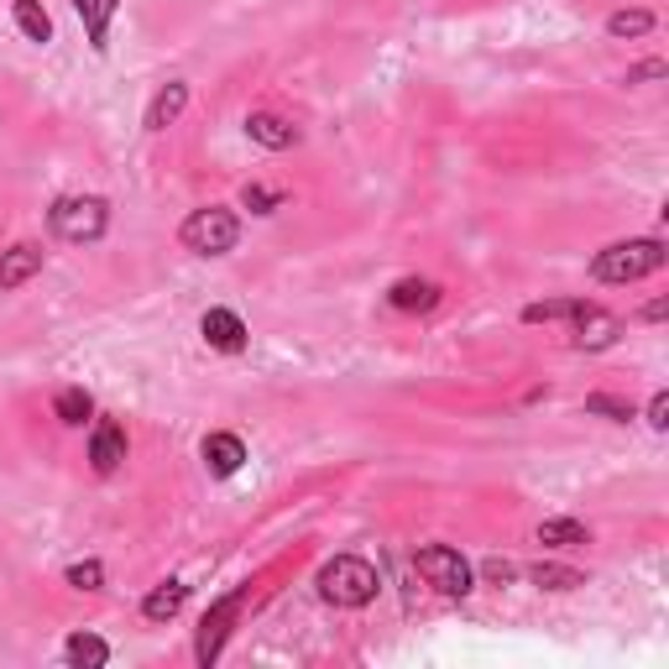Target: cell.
I'll list each match as a JSON object with an SVG mask.
<instances>
[{
  "mask_svg": "<svg viewBox=\"0 0 669 669\" xmlns=\"http://www.w3.org/2000/svg\"><path fill=\"white\" fill-rule=\"evenodd\" d=\"M649 424H653V430H665V424H669V397H665V393H653V403H649Z\"/></svg>",
  "mask_w": 669,
  "mask_h": 669,
  "instance_id": "cell-28",
  "label": "cell"
},
{
  "mask_svg": "<svg viewBox=\"0 0 669 669\" xmlns=\"http://www.w3.org/2000/svg\"><path fill=\"white\" fill-rule=\"evenodd\" d=\"M240 225L230 209H194L189 220H184V230H178V240L189 246L194 257H225L230 246H236Z\"/></svg>",
  "mask_w": 669,
  "mask_h": 669,
  "instance_id": "cell-4",
  "label": "cell"
},
{
  "mask_svg": "<svg viewBox=\"0 0 669 669\" xmlns=\"http://www.w3.org/2000/svg\"><path fill=\"white\" fill-rule=\"evenodd\" d=\"M387 298H393V309H403V314H424L440 304V288H434L430 277H403Z\"/></svg>",
  "mask_w": 669,
  "mask_h": 669,
  "instance_id": "cell-13",
  "label": "cell"
},
{
  "mask_svg": "<svg viewBox=\"0 0 669 669\" xmlns=\"http://www.w3.org/2000/svg\"><path fill=\"white\" fill-rule=\"evenodd\" d=\"M184 601H189V586H184V581H163L153 597L141 601V618H147V622H168V618L184 612Z\"/></svg>",
  "mask_w": 669,
  "mask_h": 669,
  "instance_id": "cell-14",
  "label": "cell"
},
{
  "mask_svg": "<svg viewBox=\"0 0 669 669\" xmlns=\"http://www.w3.org/2000/svg\"><path fill=\"white\" fill-rule=\"evenodd\" d=\"M319 597L329 607H366V601L377 597V565L361 560V554H335L319 570Z\"/></svg>",
  "mask_w": 669,
  "mask_h": 669,
  "instance_id": "cell-2",
  "label": "cell"
},
{
  "mask_svg": "<svg viewBox=\"0 0 669 669\" xmlns=\"http://www.w3.org/2000/svg\"><path fill=\"white\" fill-rule=\"evenodd\" d=\"M413 565H419V575H424L434 591H445V597H465V591H471V565H465L461 550H450V544L419 550L413 554Z\"/></svg>",
  "mask_w": 669,
  "mask_h": 669,
  "instance_id": "cell-5",
  "label": "cell"
},
{
  "mask_svg": "<svg viewBox=\"0 0 669 669\" xmlns=\"http://www.w3.org/2000/svg\"><path fill=\"white\" fill-rule=\"evenodd\" d=\"M529 581L533 586H544V591H575L581 581V570H570V565H533L529 570Z\"/></svg>",
  "mask_w": 669,
  "mask_h": 669,
  "instance_id": "cell-21",
  "label": "cell"
},
{
  "mask_svg": "<svg viewBox=\"0 0 669 669\" xmlns=\"http://www.w3.org/2000/svg\"><path fill=\"white\" fill-rule=\"evenodd\" d=\"M618 319L607 309H597V304H581V314H575V345L581 351H601V345H612L618 341Z\"/></svg>",
  "mask_w": 669,
  "mask_h": 669,
  "instance_id": "cell-7",
  "label": "cell"
},
{
  "mask_svg": "<svg viewBox=\"0 0 669 669\" xmlns=\"http://www.w3.org/2000/svg\"><path fill=\"white\" fill-rule=\"evenodd\" d=\"M481 575H486V581H492V586H508V581H513V575H518V570L508 565V560H486V565H481Z\"/></svg>",
  "mask_w": 669,
  "mask_h": 669,
  "instance_id": "cell-26",
  "label": "cell"
},
{
  "mask_svg": "<svg viewBox=\"0 0 669 669\" xmlns=\"http://www.w3.org/2000/svg\"><path fill=\"white\" fill-rule=\"evenodd\" d=\"M52 413H58L63 424H73V430H79V424H85L89 413H95V397H89L85 387H63V393L52 397Z\"/></svg>",
  "mask_w": 669,
  "mask_h": 669,
  "instance_id": "cell-19",
  "label": "cell"
},
{
  "mask_svg": "<svg viewBox=\"0 0 669 669\" xmlns=\"http://www.w3.org/2000/svg\"><path fill=\"white\" fill-rule=\"evenodd\" d=\"M63 659H69L73 669H100L105 659H110V649H105V638H89V633H73L69 643H63Z\"/></svg>",
  "mask_w": 669,
  "mask_h": 669,
  "instance_id": "cell-18",
  "label": "cell"
},
{
  "mask_svg": "<svg viewBox=\"0 0 669 669\" xmlns=\"http://www.w3.org/2000/svg\"><path fill=\"white\" fill-rule=\"evenodd\" d=\"M199 329H205V341L215 345V351H225V356L246 351V325H240L230 309H209L205 319H199Z\"/></svg>",
  "mask_w": 669,
  "mask_h": 669,
  "instance_id": "cell-8",
  "label": "cell"
},
{
  "mask_svg": "<svg viewBox=\"0 0 669 669\" xmlns=\"http://www.w3.org/2000/svg\"><path fill=\"white\" fill-rule=\"evenodd\" d=\"M665 63L659 58H649V63H638V69H628V85H643V79H665Z\"/></svg>",
  "mask_w": 669,
  "mask_h": 669,
  "instance_id": "cell-27",
  "label": "cell"
},
{
  "mask_svg": "<svg viewBox=\"0 0 669 669\" xmlns=\"http://www.w3.org/2000/svg\"><path fill=\"white\" fill-rule=\"evenodd\" d=\"M37 267H42V252H37V246H11V252L0 257V288H21Z\"/></svg>",
  "mask_w": 669,
  "mask_h": 669,
  "instance_id": "cell-15",
  "label": "cell"
},
{
  "mask_svg": "<svg viewBox=\"0 0 669 669\" xmlns=\"http://www.w3.org/2000/svg\"><path fill=\"white\" fill-rule=\"evenodd\" d=\"M643 319H649V325H659V319H665V298H653L649 309H643Z\"/></svg>",
  "mask_w": 669,
  "mask_h": 669,
  "instance_id": "cell-29",
  "label": "cell"
},
{
  "mask_svg": "<svg viewBox=\"0 0 669 669\" xmlns=\"http://www.w3.org/2000/svg\"><path fill=\"white\" fill-rule=\"evenodd\" d=\"M184 105H189V85H168L147 110V131H168L173 120L184 116Z\"/></svg>",
  "mask_w": 669,
  "mask_h": 669,
  "instance_id": "cell-16",
  "label": "cell"
},
{
  "mask_svg": "<svg viewBox=\"0 0 669 669\" xmlns=\"http://www.w3.org/2000/svg\"><path fill=\"white\" fill-rule=\"evenodd\" d=\"M539 544L581 550V544H591V533H586V523H575V518H550V523H539Z\"/></svg>",
  "mask_w": 669,
  "mask_h": 669,
  "instance_id": "cell-17",
  "label": "cell"
},
{
  "mask_svg": "<svg viewBox=\"0 0 669 669\" xmlns=\"http://www.w3.org/2000/svg\"><path fill=\"white\" fill-rule=\"evenodd\" d=\"M649 27H653L649 11H612V17H607V32L612 37H643Z\"/></svg>",
  "mask_w": 669,
  "mask_h": 669,
  "instance_id": "cell-22",
  "label": "cell"
},
{
  "mask_svg": "<svg viewBox=\"0 0 669 669\" xmlns=\"http://www.w3.org/2000/svg\"><path fill=\"white\" fill-rule=\"evenodd\" d=\"M246 131H252V141L273 147V153H288L293 141H298V126H288V120L273 116V110H257V116H246Z\"/></svg>",
  "mask_w": 669,
  "mask_h": 669,
  "instance_id": "cell-11",
  "label": "cell"
},
{
  "mask_svg": "<svg viewBox=\"0 0 669 669\" xmlns=\"http://www.w3.org/2000/svg\"><path fill=\"white\" fill-rule=\"evenodd\" d=\"M69 586H79V591H100V586H105V570H100V560H85V565H69Z\"/></svg>",
  "mask_w": 669,
  "mask_h": 669,
  "instance_id": "cell-25",
  "label": "cell"
},
{
  "mask_svg": "<svg viewBox=\"0 0 669 669\" xmlns=\"http://www.w3.org/2000/svg\"><path fill=\"white\" fill-rule=\"evenodd\" d=\"M240 205L257 209V215H273V209L283 205V194H277V189H262V184H246V189H240Z\"/></svg>",
  "mask_w": 669,
  "mask_h": 669,
  "instance_id": "cell-24",
  "label": "cell"
},
{
  "mask_svg": "<svg viewBox=\"0 0 669 669\" xmlns=\"http://www.w3.org/2000/svg\"><path fill=\"white\" fill-rule=\"evenodd\" d=\"M89 461H95V471L100 476H110V471H120V461H126V434H120V424H95V440H89Z\"/></svg>",
  "mask_w": 669,
  "mask_h": 669,
  "instance_id": "cell-9",
  "label": "cell"
},
{
  "mask_svg": "<svg viewBox=\"0 0 669 669\" xmlns=\"http://www.w3.org/2000/svg\"><path fill=\"white\" fill-rule=\"evenodd\" d=\"M17 27H21L27 42H52V21L37 0H17Z\"/></svg>",
  "mask_w": 669,
  "mask_h": 669,
  "instance_id": "cell-20",
  "label": "cell"
},
{
  "mask_svg": "<svg viewBox=\"0 0 669 669\" xmlns=\"http://www.w3.org/2000/svg\"><path fill=\"white\" fill-rule=\"evenodd\" d=\"M586 413H601V419H612V424H628L633 419V403H622L612 393H591L586 397Z\"/></svg>",
  "mask_w": 669,
  "mask_h": 669,
  "instance_id": "cell-23",
  "label": "cell"
},
{
  "mask_svg": "<svg viewBox=\"0 0 669 669\" xmlns=\"http://www.w3.org/2000/svg\"><path fill=\"white\" fill-rule=\"evenodd\" d=\"M48 225L52 236L73 240V246H85V240H100L105 225H110V209H105V199H95V194H69V199H58V205L48 209Z\"/></svg>",
  "mask_w": 669,
  "mask_h": 669,
  "instance_id": "cell-3",
  "label": "cell"
},
{
  "mask_svg": "<svg viewBox=\"0 0 669 669\" xmlns=\"http://www.w3.org/2000/svg\"><path fill=\"white\" fill-rule=\"evenodd\" d=\"M199 455H205V465L215 471V476H236L240 461H246V445H240L236 434H205Z\"/></svg>",
  "mask_w": 669,
  "mask_h": 669,
  "instance_id": "cell-10",
  "label": "cell"
},
{
  "mask_svg": "<svg viewBox=\"0 0 669 669\" xmlns=\"http://www.w3.org/2000/svg\"><path fill=\"white\" fill-rule=\"evenodd\" d=\"M116 6L120 0H73V11H79V21H85L95 52L110 48V17H116Z\"/></svg>",
  "mask_w": 669,
  "mask_h": 669,
  "instance_id": "cell-12",
  "label": "cell"
},
{
  "mask_svg": "<svg viewBox=\"0 0 669 669\" xmlns=\"http://www.w3.org/2000/svg\"><path fill=\"white\" fill-rule=\"evenodd\" d=\"M659 267H665V240H653V236L618 240V246L597 252V262H591L597 283H638V277L659 273Z\"/></svg>",
  "mask_w": 669,
  "mask_h": 669,
  "instance_id": "cell-1",
  "label": "cell"
},
{
  "mask_svg": "<svg viewBox=\"0 0 669 669\" xmlns=\"http://www.w3.org/2000/svg\"><path fill=\"white\" fill-rule=\"evenodd\" d=\"M236 612H240V591H230V597L215 601V607L205 612V622H199V643H194V659H199V665H215V659H220L225 633H230Z\"/></svg>",
  "mask_w": 669,
  "mask_h": 669,
  "instance_id": "cell-6",
  "label": "cell"
}]
</instances>
